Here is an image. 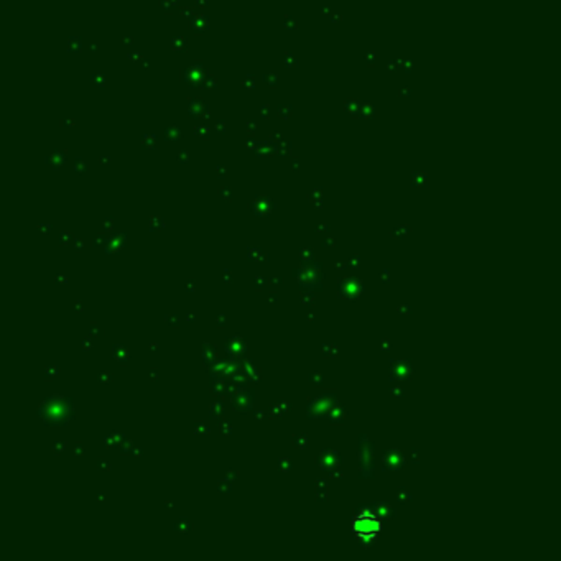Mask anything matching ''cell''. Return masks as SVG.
I'll list each match as a JSON object with an SVG mask.
<instances>
[{
    "mask_svg": "<svg viewBox=\"0 0 561 561\" xmlns=\"http://www.w3.org/2000/svg\"><path fill=\"white\" fill-rule=\"evenodd\" d=\"M353 530L360 538H375L382 530L380 518L372 512H360L353 522Z\"/></svg>",
    "mask_w": 561,
    "mask_h": 561,
    "instance_id": "cell-1",
    "label": "cell"
}]
</instances>
